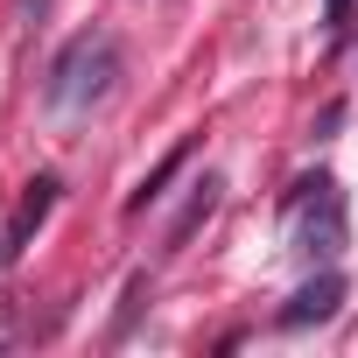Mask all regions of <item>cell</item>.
Instances as JSON below:
<instances>
[{"mask_svg": "<svg viewBox=\"0 0 358 358\" xmlns=\"http://www.w3.org/2000/svg\"><path fill=\"white\" fill-rule=\"evenodd\" d=\"M113 85H120V36L85 29V36H71L57 50V64L43 78V106L50 113H85V106L113 99Z\"/></svg>", "mask_w": 358, "mask_h": 358, "instance_id": "cell-1", "label": "cell"}, {"mask_svg": "<svg viewBox=\"0 0 358 358\" xmlns=\"http://www.w3.org/2000/svg\"><path fill=\"white\" fill-rule=\"evenodd\" d=\"M281 211H288V239H295V253L309 260V267H330L337 260V246H344V197H337V176H302V183L281 197Z\"/></svg>", "mask_w": 358, "mask_h": 358, "instance_id": "cell-2", "label": "cell"}, {"mask_svg": "<svg viewBox=\"0 0 358 358\" xmlns=\"http://www.w3.org/2000/svg\"><path fill=\"white\" fill-rule=\"evenodd\" d=\"M337 309H344V274L323 267V274H309V281L274 309V323H281V330H309V323H330Z\"/></svg>", "mask_w": 358, "mask_h": 358, "instance_id": "cell-3", "label": "cell"}, {"mask_svg": "<svg viewBox=\"0 0 358 358\" xmlns=\"http://www.w3.org/2000/svg\"><path fill=\"white\" fill-rule=\"evenodd\" d=\"M57 190H64L57 176H36V183H29V197H22V211H15V225H8V260H15V253H22V246H29L43 225H50V211H57Z\"/></svg>", "mask_w": 358, "mask_h": 358, "instance_id": "cell-4", "label": "cell"}, {"mask_svg": "<svg viewBox=\"0 0 358 358\" xmlns=\"http://www.w3.org/2000/svg\"><path fill=\"white\" fill-rule=\"evenodd\" d=\"M190 148H197V141H176V148H169V155H162V162H155V169L141 176V183H134L127 211H148V204H162V197H169V183H176V176L190 169Z\"/></svg>", "mask_w": 358, "mask_h": 358, "instance_id": "cell-5", "label": "cell"}, {"mask_svg": "<svg viewBox=\"0 0 358 358\" xmlns=\"http://www.w3.org/2000/svg\"><path fill=\"white\" fill-rule=\"evenodd\" d=\"M218 190H225L218 176H204V183H190V204H183V218H176V225H169V239H162L169 253H183V246H190V232H197V225H204V218L218 211Z\"/></svg>", "mask_w": 358, "mask_h": 358, "instance_id": "cell-6", "label": "cell"}, {"mask_svg": "<svg viewBox=\"0 0 358 358\" xmlns=\"http://www.w3.org/2000/svg\"><path fill=\"white\" fill-rule=\"evenodd\" d=\"M323 15H330V36H344L351 29V0H323Z\"/></svg>", "mask_w": 358, "mask_h": 358, "instance_id": "cell-7", "label": "cell"}, {"mask_svg": "<svg viewBox=\"0 0 358 358\" xmlns=\"http://www.w3.org/2000/svg\"><path fill=\"white\" fill-rule=\"evenodd\" d=\"M22 8H36V15H43V8H50V0H22Z\"/></svg>", "mask_w": 358, "mask_h": 358, "instance_id": "cell-8", "label": "cell"}, {"mask_svg": "<svg viewBox=\"0 0 358 358\" xmlns=\"http://www.w3.org/2000/svg\"><path fill=\"white\" fill-rule=\"evenodd\" d=\"M0 267H8V239H0Z\"/></svg>", "mask_w": 358, "mask_h": 358, "instance_id": "cell-9", "label": "cell"}]
</instances>
